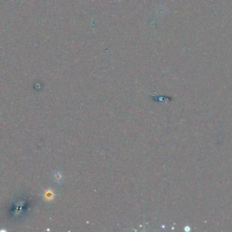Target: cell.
<instances>
[{
	"label": "cell",
	"mask_w": 232,
	"mask_h": 232,
	"mask_svg": "<svg viewBox=\"0 0 232 232\" xmlns=\"http://www.w3.org/2000/svg\"><path fill=\"white\" fill-rule=\"evenodd\" d=\"M63 179L64 176L63 175V173L61 172H55L54 174L53 180L55 181L56 183L61 184L63 181Z\"/></svg>",
	"instance_id": "obj_1"
}]
</instances>
